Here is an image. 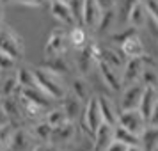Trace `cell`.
I'll use <instances>...</instances> for the list:
<instances>
[{"label":"cell","instance_id":"6da1fadb","mask_svg":"<svg viewBox=\"0 0 158 151\" xmlns=\"http://www.w3.org/2000/svg\"><path fill=\"white\" fill-rule=\"evenodd\" d=\"M34 75H36L37 87L43 91L46 96H50L52 100H62L68 91H66L64 84L60 80V75L50 71L46 68H34Z\"/></svg>","mask_w":158,"mask_h":151},{"label":"cell","instance_id":"7a4b0ae2","mask_svg":"<svg viewBox=\"0 0 158 151\" xmlns=\"http://www.w3.org/2000/svg\"><path fill=\"white\" fill-rule=\"evenodd\" d=\"M114 39L119 41V50L123 52V55L126 59H133V57H142L144 53V43L142 39L137 34V29L130 27V30H124L123 34L114 36Z\"/></svg>","mask_w":158,"mask_h":151},{"label":"cell","instance_id":"3957f363","mask_svg":"<svg viewBox=\"0 0 158 151\" xmlns=\"http://www.w3.org/2000/svg\"><path fill=\"white\" fill-rule=\"evenodd\" d=\"M0 52L7 53L9 57H13L15 61H20L23 55L22 36L11 27H6V25L0 27Z\"/></svg>","mask_w":158,"mask_h":151},{"label":"cell","instance_id":"277c9868","mask_svg":"<svg viewBox=\"0 0 158 151\" xmlns=\"http://www.w3.org/2000/svg\"><path fill=\"white\" fill-rule=\"evenodd\" d=\"M101 123H103V114H101V108H100V100H98V96H91L85 101V107H84L82 126L89 135L93 137L96 133V130L100 128Z\"/></svg>","mask_w":158,"mask_h":151},{"label":"cell","instance_id":"5b68a950","mask_svg":"<svg viewBox=\"0 0 158 151\" xmlns=\"http://www.w3.org/2000/svg\"><path fill=\"white\" fill-rule=\"evenodd\" d=\"M117 126H123L135 135L142 137L144 130L148 128V121L146 117L140 114L139 108H131V110H119V117H117Z\"/></svg>","mask_w":158,"mask_h":151},{"label":"cell","instance_id":"8992f818","mask_svg":"<svg viewBox=\"0 0 158 151\" xmlns=\"http://www.w3.org/2000/svg\"><path fill=\"white\" fill-rule=\"evenodd\" d=\"M148 62H151V59L148 55L128 59L124 69H123V87L135 84V82H142V73H144V68L148 66Z\"/></svg>","mask_w":158,"mask_h":151},{"label":"cell","instance_id":"52a82bcc","mask_svg":"<svg viewBox=\"0 0 158 151\" xmlns=\"http://www.w3.org/2000/svg\"><path fill=\"white\" fill-rule=\"evenodd\" d=\"M144 86L142 82H135V84H130L124 86L121 89V98H119V108L121 110H131V108H139L140 100H142L144 94Z\"/></svg>","mask_w":158,"mask_h":151},{"label":"cell","instance_id":"ba28073f","mask_svg":"<svg viewBox=\"0 0 158 151\" xmlns=\"http://www.w3.org/2000/svg\"><path fill=\"white\" fill-rule=\"evenodd\" d=\"M50 15L53 20H57L62 25H68V27L78 25L77 18L73 15V9L69 6V2H66V0H52L50 2Z\"/></svg>","mask_w":158,"mask_h":151},{"label":"cell","instance_id":"9c48e42d","mask_svg":"<svg viewBox=\"0 0 158 151\" xmlns=\"http://www.w3.org/2000/svg\"><path fill=\"white\" fill-rule=\"evenodd\" d=\"M68 36L62 30H53L44 44V57H55V55H64L68 48Z\"/></svg>","mask_w":158,"mask_h":151},{"label":"cell","instance_id":"30bf717a","mask_svg":"<svg viewBox=\"0 0 158 151\" xmlns=\"http://www.w3.org/2000/svg\"><path fill=\"white\" fill-rule=\"evenodd\" d=\"M36 137L32 135L30 130H23V128H16L11 139L7 151H32L36 148Z\"/></svg>","mask_w":158,"mask_h":151},{"label":"cell","instance_id":"8fae6325","mask_svg":"<svg viewBox=\"0 0 158 151\" xmlns=\"http://www.w3.org/2000/svg\"><path fill=\"white\" fill-rule=\"evenodd\" d=\"M98 69H100L101 80H103L112 91H119V93H121V89H123V71L112 68V66L107 64L105 61H100V62H98Z\"/></svg>","mask_w":158,"mask_h":151},{"label":"cell","instance_id":"7c38bea8","mask_svg":"<svg viewBox=\"0 0 158 151\" xmlns=\"http://www.w3.org/2000/svg\"><path fill=\"white\" fill-rule=\"evenodd\" d=\"M148 18H149V11H148L146 2H144V0H135V2L131 4V7H130L128 15H126V22H128V25L139 30L140 27L146 25Z\"/></svg>","mask_w":158,"mask_h":151},{"label":"cell","instance_id":"4fadbf2b","mask_svg":"<svg viewBox=\"0 0 158 151\" xmlns=\"http://www.w3.org/2000/svg\"><path fill=\"white\" fill-rule=\"evenodd\" d=\"M101 15H103V9L100 7L96 0H85L84 11H82V25L91 30H96L101 20Z\"/></svg>","mask_w":158,"mask_h":151},{"label":"cell","instance_id":"5bb4252c","mask_svg":"<svg viewBox=\"0 0 158 151\" xmlns=\"http://www.w3.org/2000/svg\"><path fill=\"white\" fill-rule=\"evenodd\" d=\"M94 139V149L96 151H105L110 146V144L114 142L115 139V126L114 124H110V123H101L100 128L96 130V133L93 135Z\"/></svg>","mask_w":158,"mask_h":151},{"label":"cell","instance_id":"9a60e30c","mask_svg":"<svg viewBox=\"0 0 158 151\" xmlns=\"http://www.w3.org/2000/svg\"><path fill=\"white\" fill-rule=\"evenodd\" d=\"M75 135H77L75 121H68V123H64V124L57 126V128H53L50 144H53V146H57V144H68L75 139Z\"/></svg>","mask_w":158,"mask_h":151},{"label":"cell","instance_id":"2e32d148","mask_svg":"<svg viewBox=\"0 0 158 151\" xmlns=\"http://www.w3.org/2000/svg\"><path fill=\"white\" fill-rule=\"evenodd\" d=\"M84 107H85V101L80 100L78 96H75L73 93L66 94L62 98V108H64V112L68 114V117L71 121H77L80 115L84 114Z\"/></svg>","mask_w":158,"mask_h":151},{"label":"cell","instance_id":"e0dca14e","mask_svg":"<svg viewBox=\"0 0 158 151\" xmlns=\"http://www.w3.org/2000/svg\"><path fill=\"white\" fill-rule=\"evenodd\" d=\"M98 100H100V108H101V114H103V121L105 123H110V124H117V117H119V110L121 108L117 107L114 103L112 98H108L105 94H101L98 96Z\"/></svg>","mask_w":158,"mask_h":151},{"label":"cell","instance_id":"ac0fdd59","mask_svg":"<svg viewBox=\"0 0 158 151\" xmlns=\"http://www.w3.org/2000/svg\"><path fill=\"white\" fill-rule=\"evenodd\" d=\"M156 103H158V89L156 87H151V86H146L142 100H140V105H139V110L146 117V121H148V117L151 115V112H153V108H155Z\"/></svg>","mask_w":158,"mask_h":151},{"label":"cell","instance_id":"d6986e66","mask_svg":"<svg viewBox=\"0 0 158 151\" xmlns=\"http://www.w3.org/2000/svg\"><path fill=\"white\" fill-rule=\"evenodd\" d=\"M101 61H105L107 64H110L112 68L123 71L124 66H126V61L128 59L123 55V52L119 50H114V48H101Z\"/></svg>","mask_w":158,"mask_h":151},{"label":"cell","instance_id":"ffe728a7","mask_svg":"<svg viewBox=\"0 0 158 151\" xmlns=\"http://www.w3.org/2000/svg\"><path fill=\"white\" fill-rule=\"evenodd\" d=\"M68 41L71 44L75 50H82V48H85L87 44H89V37H87V32L85 29L82 27V25H75L71 27L69 30V34H68Z\"/></svg>","mask_w":158,"mask_h":151},{"label":"cell","instance_id":"44dd1931","mask_svg":"<svg viewBox=\"0 0 158 151\" xmlns=\"http://www.w3.org/2000/svg\"><path fill=\"white\" fill-rule=\"evenodd\" d=\"M46 61H44L43 68H46V69H50V71L57 73V75H66V73L69 71V64H68V61H66L64 55H55V57H44Z\"/></svg>","mask_w":158,"mask_h":151},{"label":"cell","instance_id":"7402d4cb","mask_svg":"<svg viewBox=\"0 0 158 151\" xmlns=\"http://www.w3.org/2000/svg\"><path fill=\"white\" fill-rule=\"evenodd\" d=\"M2 105L7 110L11 121H18V119L23 117V110H22V105H20L18 96H4L2 98Z\"/></svg>","mask_w":158,"mask_h":151},{"label":"cell","instance_id":"603a6c76","mask_svg":"<svg viewBox=\"0 0 158 151\" xmlns=\"http://www.w3.org/2000/svg\"><path fill=\"white\" fill-rule=\"evenodd\" d=\"M140 144L146 151H156L158 149V128H153L148 124V128L144 130L140 137Z\"/></svg>","mask_w":158,"mask_h":151},{"label":"cell","instance_id":"cb8c5ba5","mask_svg":"<svg viewBox=\"0 0 158 151\" xmlns=\"http://www.w3.org/2000/svg\"><path fill=\"white\" fill-rule=\"evenodd\" d=\"M44 121L50 124L52 128H57L60 124H64V123L71 121L68 114L64 112V108H50V110H46V115H44Z\"/></svg>","mask_w":158,"mask_h":151},{"label":"cell","instance_id":"d4e9b609","mask_svg":"<svg viewBox=\"0 0 158 151\" xmlns=\"http://www.w3.org/2000/svg\"><path fill=\"white\" fill-rule=\"evenodd\" d=\"M71 93L75 96H78L80 100L87 101L91 98V87L87 84V80L84 77H77V78H73L71 82Z\"/></svg>","mask_w":158,"mask_h":151},{"label":"cell","instance_id":"484cf974","mask_svg":"<svg viewBox=\"0 0 158 151\" xmlns=\"http://www.w3.org/2000/svg\"><path fill=\"white\" fill-rule=\"evenodd\" d=\"M30 132H32V135L36 137V141H39V142H50L53 128L46 121H39L30 128Z\"/></svg>","mask_w":158,"mask_h":151},{"label":"cell","instance_id":"4316f807","mask_svg":"<svg viewBox=\"0 0 158 151\" xmlns=\"http://www.w3.org/2000/svg\"><path fill=\"white\" fill-rule=\"evenodd\" d=\"M16 78H18L20 87H37L34 68H20L16 71Z\"/></svg>","mask_w":158,"mask_h":151},{"label":"cell","instance_id":"83f0119b","mask_svg":"<svg viewBox=\"0 0 158 151\" xmlns=\"http://www.w3.org/2000/svg\"><path fill=\"white\" fill-rule=\"evenodd\" d=\"M20 84H18V78H16V73L11 75V77H6L4 82L0 84V91L4 96H18L20 94Z\"/></svg>","mask_w":158,"mask_h":151},{"label":"cell","instance_id":"f1b7e54d","mask_svg":"<svg viewBox=\"0 0 158 151\" xmlns=\"http://www.w3.org/2000/svg\"><path fill=\"white\" fill-rule=\"evenodd\" d=\"M115 16H117V11L115 9H108V11H103V15H101V20L98 23V32L100 34H107L110 32V29L114 27L115 23Z\"/></svg>","mask_w":158,"mask_h":151},{"label":"cell","instance_id":"f546056e","mask_svg":"<svg viewBox=\"0 0 158 151\" xmlns=\"http://www.w3.org/2000/svg\"><path fill=\"white\" fill-rule=\"evenodd\" d=\"M115 139L124 142V144H128V146H139L140 144V137L135 135V133H131V132H128V130H124L123 126H117V124H115Z\"/></svg>","mask_w":158,"mask_h":151},{"label":"cell","instance_id":"4dcf8cb0","mask_svg":"<svg viewBox=\"0 0 158 151\" xmlns=\"http://www.w3.org/2000/svg\"><path fill=\"white\" fill-rule=\"evenodd\" d=\"M15 126L13 123H9L6 126H0V151H7L9 144H11V139H13V133H15Z\"/></svg>","mask_w":158,"mask_h":151},{"label":"cell","instance_id":"1f68e13d","mask_svg":"<svg viewBox=\"0 0 158 151\" xmlns=\"http://www.w3.org/2000/svg\"><path fill=\"white\" fill-rule=\"evenodd\" d=\"M142 84H144V86H151V87H156V89H158V73H156V69L153 68V61L148 62V66L144 68Z\"/></svg>","mask_w":158,"mask_h":151},{"label":"cell","instance_id":"d6a6232c","mask_svg":"<svg viewBox=\"0 0 158 151\" xmlns=\"http://www.w3.org/2000/svg\"><path fill=\"white\" fill-rule=\"evenodd\" d=\"M16 64V61L13 57H9L7 53H4V52H0V71H9V69H13Z\"/></svg>","mask_w":158,"mask_h":151},{"label":"cell","instance_id":"836d02e7","mask_svg":"<svg viewBox=\"0 0 158 151\" xmlns=\"http://www.w3.org/2000/svg\"><path fill=\"white\" fill-rule=\"evenodd\" d=\"M144 2L149 11V18L153 20L155 25H158V0H144Z\"/></svg>","mask_w":158,"mask_h":151},{"label":"cell","instance_id":"e575fe53","mask_svg":"<svg viewBox=\"0 0 158 151\" xmlns=\"http://www.w3.org/2000/svg\"><path fill=\"white\" fill-rule=\"evenodd\" d=\"M16 4H22L25 7H43L44 4H46V0H16Z\"/></svg>","mask_w":158,"mask_h":151},{"label":"cell","instance_id":"d590c367","mask_svg":"<svg viewBox=\"0 0 158 151\" xmlns=\"http://www.w3.org/2000/svg\"><path fill=\"white\" fill-rule=\"evenodd\" d=\"M128 144H124V142H121V141H117V139H114V142L108 146L105 151H128Z\"/></svg>","mask_w":158,"mask_h":151},{"label":"cell","instance_id":"8d00e7d4","mask_svg":"<svg viewBox=\"0 0 158 151\" xmlns=\"http://www.w3.org/2000/svg\"><path fill=\"white\" fill-rule=\"evenodd\" d=\"M148 124H149V126H153V128H158V103L155 105V108H153L151 115L148 117Z\"/></svg>","mask_w":158,"mask_h":151},{"label":"cell","instance_id":"74e56055","mask_svg":"<svg viewBox=\"0 0 158 151\" xmlns=\"http://www.w3.org/2000/svg\"><path fill=\"white\" fill-rule=\"evenodd\" d=\"M11 121V117H9L7 110L4 108V105H2V101H0V126H6V124H9Z\"/></svg>","mask_w":158,"mask_h":151},{"label":"cell","instance_id":"f35d334b","mask_svg":"<svg viewBox=\"0 0 158 151\" xmlns=\"http://www.w3.org/2000/svg\"><path fill=\"white\" fill-rule=\"evenodd\" d=\"M98 4H100V7L103 11H108V9H115V4H117V0H96Z\"/></svg>","mask_w":158,"mask_h":151},{"label":"cell","instance_id":"ab89813d","mask_svg":"<svg viewBox=\"0 0 158 151\" xmlns=\"http://www.w3.org/2000/svg\"><path fill=\"white\" fill-rule=\"evenodd\" d=\"M32 151H55V149H53V144L43 142V144H37V146H36Z\"/></svg>","mask_w":158,"mask_h":151},{"label":"cell","instance_id":"60d3db41","mask_svg":"<svg viewBox=\"0 0 158 151\" xmlns=\"http://www.w3.org/2000/svg\"><path fill=\"white\" fill-rule=\"evenodd\" d=\"M128 151H146V149H144L142 146L139 144V146H130V148H128Z\"/></svg>","mask_w":158,"mask_h":151},{"label":"cell","instance_id":"b9f144b4","mask_svg":"<svg viewBox=\"0 0 158 151\" xmlns=\"http://www.w3.org/2000/svg\"><path fill=\"white\" fill-rule=\"evenodd\" d=\"M2 23H4V4L0 2V27H2Z\"/></svg>","mask_w":158,"mask_h":151},{"label":"cell","instance_id":"7bdbcfd3","mask_svg":"<svg viewBox=\"0 0 158 151\" xmlns=\"http://www.w3.org/2000/svg\"><path fill=\"white\" fill-rule=\"evenodd\" d=\"M0 2H2V4L6 6V4H11V2H16V0H0Z\"/></svg>","mask_w":158,"mask_h":151},{"label":"cell","instance_id":"ee69618b","mask_svg":"<svg viewBox=\"0 0 158 151\" xmlns=\"http://www.w3.org/2000/svg\"><path fill=\"white\" fill-rule=\"evenodd\" d=\"M2 98H4V94H2V91H0V101H2Z\"/></svg>","mask_w":158,"mask_h":151},{"label":"cell","instance_id":"f6af8a7d","mask_svg":"<svg viewBox=\"0 0 158 151\" xmlns=\"http://www.w3.org/2000/svg\"><path fill=\"white\" fill-rule=\"evenodd\" d=\"M93 151H96V149H94V148H93Z\"/></svg>","mask_w":158,"mask_h":151}]
</instances>
